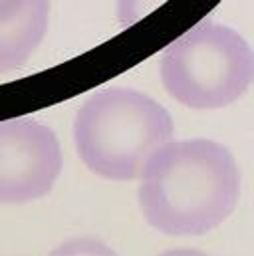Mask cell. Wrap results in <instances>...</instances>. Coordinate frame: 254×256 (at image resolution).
<instances>
[{
  "label": "cell",
  "mask_w": 254,
  "mask_h": 256,
  "mask_svg": "<svg viewBox=\"0 0 254 256\" xmlns=\"http://www.w3.org/2000/svg\"><path fill=\"white\" fill-rule=\"evenodd\" d=\"M171 114L133 88L92 94L74 118V145L82 163L108 181H133L147 159L173 139Z\"/></svg>",
  "instance_id": "cell-2"
},
{
  "label": "cell",
  "mask_w": 254,
  "mask_h": 256,
  "mask_svg": "<svg viewBox=\"0 0 254 256\" xmlns=\"http://www.w3.org/2000/svg\"><path fill=\"white\" fill-rule=\"evenodd\" d=\"M254 78V54L246 38L214 20H200L161 56L167 94L190 110H220L238 102Z\"/></svg>",
  "instance_id": "cell-3"
},
{
  "label": "cell",
  "mask_w": 254,
  "mask_h": 256,
  "mask_svg": "<svg viewBox=\"0 0 254 256\" xmlns=\"http://www.w3.org/2000/svg\"><path fill=\"white\" fill-rule=\"evenodd\" d=\"M50 24L46 0H0V74L24 68Z\"/></svg>",
  "instance_id": "cell-5"
},
{
  "label": "cell",
  "mask_w": 254,
  "mask_h": 256,
  "mask_svg": "<svg viewBox=\"0 0 254 256\" xmlns=\"http://www.w3.org/2000/svg\"><path fill=\"white\" fill-rule=\"evenodd\" d=\"M137 179L141 214L169 236H200L218 228L240 198L234 155L202 137L171 139L147 159Z\"/></svg>",
  "instance_id": "cell-1"
},
{
  "label": "cell",
  "mask_w": 254,
  "mask_h": 256,
  "mask_svg": "<svg viewBox=\"0 0 254 256\" xmlns=\"http://www.w3.org/2000/svg\"><path fill=\"white\" fill-rule=\"evenodd\" d=\"M62 167V147L52 128L34 118L0 122V204L50 194Z\"/></svg>",
  "instance_id": "cell-4"
}]
</instances>
